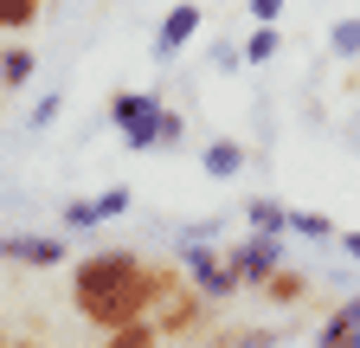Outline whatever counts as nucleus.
I'll return each instance as SVG.
<instances>
[{
  "instance_id": "obj_18",
  "label": "nucleus",
  "mask_w": 360,
  "mask_h": 348,
  "mask_svg": "<svg viewBox=\"0 0 360 348\" xmlns=\"http://www.w3.org/2000/svg\"><path fill=\"white\" fill-rule=\"evenodd\" d=\"M174 142H180V116L161 104V116H155V149H174Z\"/></svg>"
},
{
  "instance_id": "obj_3",
  "label": "nucleus",
  "mask_w": 360,
  "mask_h": 348,
  "mask_svg": "<svg viewBox=\"0 0 360 348\" xmlns=\"http://www.w3.org/2000/svg\"><path fill=\"white\" fill-rule=\"evenodd\" d=\"M155 116H161V97L155 91H122L116 104H110V123L122 129V142L142 155V149H155Z\"/></svg>"
},
{
  "instance_id": "obj_7",
  "label": "nucleus",
  "mask_w": 360,
  "mask_h": 348,
  "mask_svg": "<svg viewBox=\"0 0 360 348\" xmlns=\"http://www.w3.org/2000/svg\"><path fill=\"white\" fill-rule=\"evenodd\" d=\"M206 26V13H200V0H174L167 7V20L155 26V58H174L180 46H187V39Z\"/></svg>"
},
{
  "instance_id": "obj_14",
  "label": "nucleus",
  "mask_w": 360,
  "mask_h": 348,
  "mask_svg": "<svg viewBox=\"0 0 360 348\" xmlns=\"http://www.w3.org/2000/svg\"><path fill=\"white\" fill-rule=\"evenodd\" d=\"M277 46H283L277 20H257V26H251V39H245V58H251V65H270V58H277Z\"/></svg>"
},
{
  "instance_id": "obj_9",
  "label": "nucleus",
  "mask_w": 360,
  "mask_h": 348,
  "mask_svg": "<svg viewBox=\"0 0 360 348\" xmlns=\"http://www.w3.org/2000/svg\"><path fill=\"white\" fill-rule=\"evenodd\" d=\"M257 297H264V303H283V310H290V303H302V297H309V278H302V271H290V265H277V271L257 284Z\"/></svg>"
},
{
  "instance_id": "obj_11",
  "label": "nucleus",
  "mask_w": 360,
  "mask_h": 348,
  "mask_svg": "<svg viewBox=\"0 0 360 348\" xmlns=\"http://www.w3.org/2000/svg\"><path fill=\"white\" fill-rule=\"evenodd\" d=\"M200 168L212 174V181H232V174H245V149H238L232 136H219V142H206V155H200Z\"/></svg>"
},
{
  "instance_id": "obj_12",
  "label": "nucleus",
  "mask_w": 360,
  "mask_h": 348,
  "mask_svg": "<svg viewBox=\"0 0 360 348\" xmlns=\"http://www.w3.org/2000/svg\"><path fill=\"white\" fill-rule=\"evenodd\" d=\"M245 220H251V232H290V206L270 200V194H257V200L245 206Z\"/></svg>"
},
{
  "instance_id": "obj_2",
  "label": "nucleus",
  "mask_w": 360,
  "mask_h": 348,
  "mask_svg": "<svg viewBox=\"0 0 360 348\" xmlns=\"http://www.w3.org/2000/svg\"><path fill=\"white\" fill-rule=\"evenodd\" d=\"M206 316H212V297H206L200 284H187V278H174L167 297L155 303V329H161V342H180V335L206 329Z\"/></svg>"
},
{
  "instance_id": "obj_21",
  "label": "nucleus",
  "mask_w": 360,
  "mask_h": 348,
  "mask_svg": "<svg viewBox=\"0 0 360 348\" xmlns=\"http://www.w3.org/2000/svg\"><path fill=\"white\" fill-rule=\"evenodd\" d=\"M251 20H283V0H251Z\"/></svg>"
},
{
  "instance_id": "obj_5",
  "label": "nucleus",
  "mask_w": 360,
  "mask_h": 348,
  "mask_svg": "<svg viewBox=\"0 0 360 348\" xmlns=\"http://www.w3.org/2000/svg\"><path fill=\"white\" fill-rule=\"evenodd\" d=\"M232 265H238V278H245V290H257L270 271L283 265V232H251L238 251H232Z\"/></svg>"
},
{
  "instance_id": "obj_4",
  "label": "nucleus",
  "mask_w": 360,
  "mask_h": 348,
  "mask_svg": "<svg viewBox=\"0 0 360 348\" xmlns=\"http://www.w3.org/2000/svg\"><path fill=\"white\" fill-rule=\"evenodd\" d=\"M187 278L219 303V297H238L245 290V278H238V265L225 251H212V245H187Z\"/></svg>"
},
{
  "instance_id": "obj_17",
  "label": "nucleus",
  "mask_w": 360,
  "mask_h": 348,
  "mask_svg": "<svg viewBox=\"0 0 360 348\" xmlns=\"http://www.w3.org/2000/svg\"><path fill=\"white\" fill-rule=\"evenodd\" d=\"M65 226H71V232H90V226H103L97 200H71V206H65Z\"/></svg>"
},
{
  "instance_id": "obj_16",
  "label": "nucleus",
  "mask_w": 360,
  "mask_h": 348,
  "mask_svg": "<svg viewBox=\"0 0 360 348\" xmlns=\"http://www.w3.org/2000/svg\"><path fill=\"white\" fill-rule=\"evenodd\" d=\"M328 52H335V58H360V13L335 20V32H328Z\"/></svg>"
},
{
  "instance_id": "obj_15",
  "label": "nucleus",
  "mask_w": 360,
  "mask_h": 348,
  "mask_svg": "<svg viewBox=\"0 0 360 348\" xmlns=\"http://www.w3.org/2000/svg\"><path fill=\"white\" fill-rule=\"evenodd\" d=\"M45 0H0V32H32Z\"/></svg>"
},
{
  "instance_id": "obj_1",
  "label": "nucleus",
  "mask_w": 360,
  "mask_h": 348,
  "mask_svg": "<svg viewBox=\"0 0 360 348\" xmlns=\"http://www.w3.org/2000/svg\"><path fill=\"white\" fill-rule=\"evenodd\" d=\"M180 271L174 265H148V258H135V251H90L84 265L71 271V303H77V316L90 329H122L135 316H155V303L167 297Z\"/></svg>"
},
{
  "instance_id": "obj_22",
  "label": "nucleus",
  "mask_w": 360,
  "mask_h": 348,
  "mask_svg": "<svg viewBox=\"0 0 360 348\" xmlns=\"http://www.w3.org/2000/svg\"><path fill=\"white\" fill-rule=\"evenodd\" d=\"M341 251H347L354 265H360V232H341Z\"/></svg>"
},
{
  "instance_id": "obj_20",
  "label": "nucleus",
  "mask_w": 360,
  "mask_h": 348,
  "mask_svg": "<svg viewBox=\"0 0 360 348\" xmlns=\"http://www.w3.org/2000/svg\"><path fill=\"white\" fill-rule=\"evenodd\" d=\"M97 213H103V220H116V213H129V187H110V194H97Z\"/></svg>"
},
{
  "instance_id": "obj_13",
  "label": "nucleus",
  "mask_w": 360,
  "mask_h": 348,
  "mask_svg": "<svg viewBox=\"0 0 360 348\" xmlns=\"http://www.w3.org/2000/svg\"><path fill=\"white\" fill-rule=\"evenodd\" d=\"M290 232H296V239H309V245H328V239H341V226L328 220V213H309V206H302V213H290Z\"/></svg>"
},
{
  "instance_id": "obj_6",
  "label": "nucleus",
  "mask_w": 360,
  "mask_h": 348,
  "mask_svg": "<svg viewBox=\"0 0 360 348\" xmlns=\"http://www.w3.org/2000/svg\"><path fill=\"white\" fill-rule=\"evenodd\" d=\"M0 258L32 265V271H52V265H65V239H52V232H7L0 239Z\"/></svg>"
},
{
  "instance_id": "obj_10",
  "label": "nucleus",
  "mask_w": 360,
  "mask_h": 348,
  "mask_svg": "<svg viewBox=\"0 0 360 348\" xmlns=\"http://www.w3.org/2000/svg\"><path fill=\"white\" fill-rule=\"evenodd\" d=\"M32 71H39L32 46H7V52H0V97H7V91H26Z\"/></svg>"
},
{
  "instance_id": "obj_8",
  "label": "nucleus",
  "mask_w": 360,
  "mask_h": 348,
  "mask_svg": "<svg viewBox=\"0 0 360 348\" xmlns=\"http://www.w3.org/2000/svg\"><path fill=\"white\" fill-rule=\"evenodd\" d=\"M315 342H322V348H347V342H360V297H347L341 310H335L322 329H315Z\"/></svg>"
},
{
  "instance_id": "obj_19",
  "label": "nucleus",
  "mask_w": 360,
  "mask_h": 348,
  "mask_svg": "<svg viewBox=\"0 0 360 348\" xmlns=\"http://www.w3.org/2000/svg\"><path fill=\"white\" fill-rule=\"evenodd\" d=\"M58 110H65V104H58V91H52V97H39V104H32V116H26V123H32V129H45V123H58Z\"/></svg>"
}]
</instances>
